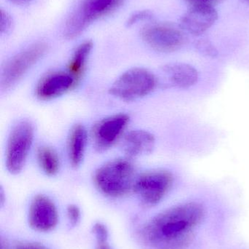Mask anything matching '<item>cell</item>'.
I'll list each match as a JSON object with an SVG mask.
<instances>
[{
  "instance_id": "cell-6",
  "label": "cell",
  "mask_w": 249,
  "mask_h": 249,
  "mask_svg": "<svg viewBox=\"0 0 249 249\" xmlns=\"http://www.w3.org/2000/svg\"><path fill=\"white\" fill-rule=\"evenodd\" d=\"M173 184V175L164 169L152 170L135 180L134 190L143 204L153 206L160 203Z\"/></svg>"
},
{
  "instance_id": "cell-20",
  "label": "cell",
  "mask_w": 249,
  "mask_h": 249,
  "mask_svg": "<svg viewBox=\"0 0 249 249\" xmlns=\"http://www.w3.org/2000/svg\"><path fill=\"white\" fill-rule=\"evenodd\" d=\"M93 232L98 243L108 242V231L102 223H96L93 227Z\"/></svg>"
},
{
  "instance_id": "cell-11",
  "label": "cell",
  "mask_w": 249,
  "mask_h": 249,
  "mask_svg": "<svg viewBox=\"0 0 249 249\" xmlns=\"http://www.w3.org/2000/svg\"><path fill=\"white\" fill-rule=\"evenodd\" d=\"M130 121L126 114H117L102 120L94 130L95 146L99 150L111 147L122 134Z\"/></svg>"
},
{
  "instance_id": "cell-25",
  "label": "cell",
  "mask_w": 249,
  "mask_h": 249,
  "mask_svg": "<svg viewBox=\"0 0 249 249\" xmlns=\"http://www.w3.org/2000/svg\"><path fill=\"white\" fill-rule=\"evenodd\" d=\"M97 249H111L108 246V242L98 243Z\"/></svg>"
},
{
  "instance_id": "cell-27",
  "label": "cell",
  "mask_w": 249,
  "mask_h": 249,
  "mask_svg": "<svg viewBox=\"0 0 249 249\" xmlns=\"http://www.w3.org/2000/svg\"><path fill=\"white\" fill-rule=\"evenodd\" d=\"M240 1H241V2L244 3V4L249 6V0H240Z\"/></svg>"
},
{
  "instance_id": "cell-5",
  "label": "cell",
  "mask_w": 249,
  "mask_h": 249,
  "mask_svg": "<svg viewBox=\"0 0 249 249\" xmlns=\"http://www.w3.org/2000/svg\"><path fill=\"white\" fill-rule=\"evenodd\" d=\"M123 0H83L80 7L71 15L64 27V36L73 39L96 19L115 10Z\"/></svg>"
},
{
  "instance_id": "cell-22",
  "label": "cell",
  "mask_w": 249,
  "mask_h": 249,
  "mask_svg": "<svg viewBox=\"0 0 249 249\" xmlns=\"http://www.w3.org/2000/svg\"><path fill=\"white\" fill-rule=\"evenodd\" d=\"M12 26V19L8 13L1 10V19H0V32L1 34L7 33L10 30Z\"/></svg>"
},
{
  "instance_id": "cell-3",
  "label": "cell",
  "mask_w": 249,
  "mask_h": 249,
  "mask_svg": "<svg viewBox=\"0 0 249 249\" xmlns=\"http://www.w3.org/2000/svg\"><path fill=\"white\" fill-rule=\"evenodd\" d=\"M158 84L156 75L144 68L130 69L111 86V94L121 100H137L150 94Z\"/></svg>"
},
{
  "instance_id": "cell-16",
  "label": "cell",
  "mask_w": 249,
  "mask_h": 249,
  "mask_svg": "<svg viewBox=\"0 0 249 249\" xmlns=\"http://www.w3.org/2000/svg\"><path fill=\"white\" fill-rule=\"evenodd\" d=\"M93 48V44L91 41H86L80 44L73 53L70 63H69L67 71L77 80V82L81 78L88 58L90 55L91 51Z\"/></svg>"
},
{
  "instance_id": "cell-18",
  "label": "cell",
  "mask_w": 249,
  "mask_h": 249,
  "mask_svg": "<svg viewBox=\"0 0 249 249\" xmlns=\"http://www.w3.org/2000/svg\"><path fill=\"white\" fill-rule=\"evenodd\" d=\"M196 50L200 53L201 55L210 58H216L219 55L218 50L214 46L210 40L207 39H198L195 42Z\"/></svg>"
},
{
  "instance_id": "cell-1",
  "label": "cell",
  "mask_w": 249,
  "mask_h": 249,
  "mask_svg": "<svg viewBox=\"0 0 249 249\" xmlns=\"http://www.w3.org/2000/svg\"><path fill=\"white\" fill-rule=\"evenodd\" d=\"M204 206L198 202L180 203L162 211L142 228V239L154 249H187L194 230L204 219Z\"/></svg>"
},
{
  "instance_id": "cell-15",
  "label": "cell",
  "mask_w": 249,
  "mask_h": 249,
  "mask_svg": "<svg viewBox=\"0 0 249 249\" xmlns=\"http://www.w3.org/2000/svg\"><path fill=\"white\" fill-rule=\"evenodd\" d=\"M87 143V131L83 124H77L72 127L68 139L69 159L73 167L80 165L84 157Z\"/></svg>"
},
{
  "instance_id": "cell-26",
  "label": "cell",
  "mask_w": 249,
  "mask_h": 249,
  "mask_svg": "<svg viewBox=\"0 0 249 249\" xmlns=\"http://www.w3.org/2000/svg\"><path fill=\"white\" fill-rule=\"evenodd\" d=\"M10 1L16 3H25L27 2V1H31V0H10Z\"/></svg>"
},
{
  "instance_id": "cell-13",
  "label": "cell",
  "mask_w": 249,
  "mask_h": 249,
  "mask_svg": "<svg viewBox=\"0 0 249 249\" xmlns=\"http://www.w3.org/2000/svg\"><path fill=\"white\" fill-rule=\"evenodd\" d=\"M162 71L171 85L177 89H190L198 82L197 69L186 63H169L162 67Z\"/></svg>"
},
{
  "instance_id": "cell-7",
  "label": "cell",
  "mask_w": 249,
  "mask_h": 249,
  "mask_svg": "<svg viewBox=\"0 0 249 249\" xmlns=\"http://www.w3.org/2000/svg\"><path fill=\"white\" fill-rule=\"evenodd\" d=\"M46 51L47 45L39 42L12 57L1 70V89L7 90L13 87L43 56Z\"/></svg>"
},
{
  "instance_id": "cell-14",
  "label": "cell",
  "mask_w": 249,
  "mask_h": 249,
  "mask_svg": "<svg viewBox=\"0 0 249 249\" xmlns=\"http://www.w3.org/2000/svg\"><path fill=\"white\" fill-rule=\"evenodd\" d=\"M154 136L145 130L129 132L124 138L123 149L128 158H134L151 153L155 146Z\"/></svg>"
},
{
  "instance_id": "cell-9",
  "label": "cell",
  "mask_w": 249,
  "mask_h": 249,
  "mask_svg": "<svg viewBox=\"0 0 249 249\" xmlns=\"http://www.w3.org/2000/svg\"><path fill=\"white\" fill-rule=\"evenodd\" d=\"M28 220L31 228L35 231H52L58 221V212L54 202L42 195L34 197L29 206Z\"/></svg>"
},
{
  "instance_id": "cell-23",
  "label": "cell",
  "mask_w": 249,
  "mask_h": 249,
  "mask_svg": "<svg viewBox=\"0 0 249 249\" xmlns=\"http://www.w3.org/2000/svg\"><path fill=\"white\" fill-rule=\"evenodd\" d=\"M191 6H213L220 0H184Z\"/></svg>"
},
{
  "instance_id": "cell-8",
  "label": "cell",
  "mask_w": 249,
  "mask_h": 249,
  "mask_svg": "<svg viewBox=\"0 0 249 249\" xmlns=\"http://www.w3.org/2000/svg\"><path fill=\"white\" fill-rule=\"evenodd\" d=\"M141 36L152 49L165 53L181 49L186 40L182 29L167 23H152L145 26Z\"/></svg>"
},
{
  "instance_id": "cell-4",
  "label": "cell",
  "mask_w": 249,
  "mask_h": 249,
  "mask_svg": "<svg viewBox=\"0 0 249 249\" xmlns=\"http://www.w3.org/2000/svg\"><path fill=\"white\" fill-rule=\"evenodd\" d=\"M33 139L34 127L29 121H20L13 127L6 149V167L9 172L17 174L23 169Z\"/></svg>"
},
{
  "instance_id": "cell-24",
  "label": "cell",
  "mask_w": 249,
  "mask_h": 249,
  "mask_svg": "<svg viewBox=\"0 0 249 249\" xmlns=\"http://www.w3.org/2000/svg\"><path fill=\"white\" fill-rule=\"evenodd\" d=\"M16 249H45L43 247L35 244H24V245L19 246Z\"/></svg>"
},
{
  "instance_id": "cell-17",
  "label": "cell",
  "mask_w": 249,
  "mask_h": 249,
  "mask_svg": "<svg viewBox=\"0 0 249 249\" xmlns=\"http://www.w3.org/2000/svg\"><path fill=\"white\" fill-rule=\"evenodd\" d=\"M37 158L41 169L48 176H54L59 170V159L54 149L49 146L38 148Z\"/></svg>"
},
{
  "instance_id": "cell-12",
  "label": "cell",
  "mask_w": 249,
  "mask_h": 249,
  "mask_svg": "<svg viewBox=\"0 0 249 249\" xmlns=\"http://www.w3.org/2000/svg\"><path fill=\"white\" fill-rule=\"evenodd\" d=\"M77 83L68 71H54L39 80L36 95L41 100H51L65 94Z\"/></svg>"
},
{
  "instance_id": "cell-2",
  "label": "cell",
  "mask_w": 249,
  "mask_h": 249,
  "mask_svg": "<svg viewBox=\"0 0 249 249\" xmlns=\"http://www.w3.org/2000/svg\"><path fill=\"white\" fill-rule=\"evenodd\" d=\"M95 181L97 188L105 196L122 197L134 188V166L127 159L110 161L96 170Z\"/></svg>"
},
{
  "instance_id": "cell-21",
  "label": "cell",
  "mask_w": 249,
  "mask_h": 249,
  "mask_svg": "<svg viewBox=\"0 0 249 249\" xmlns=\"http://www.w3.org/2000/svg\"><path fill=\"white\" fill-rule=\"evenodd\" d=\"M80 210L76 205H70L67 208V216L69 221L73 225H77L80 222Z\"/></svg>"
},
{
  "instance_id": "cell-19",
  "label": "cell",
  "mask_w": 249,
  "mask_h": 249,
  "mask_svg": "<svg viewBox=\"0 0 249 249\" xmlns=\"http://www.w3.org/2000/svg\"><path fill=\"white\" fill-rule=\"evenodd\" d=\"M152 18H153V14L150 11L142 10V11L137 12V13L132 15L127 20V24L128 26H132L140 23V22L151 20Z\"/></svg>"
},
{
  "instance_id": "cell-10",
  "label": "cell",
  "mask_w": 249,
  "mask_h": 249,
  "mask_svg": "<svg viewBox=\"0 0 249 249\" xmlns=\"http://www.w3.org/2000/svg\"><path fill=\"white\" fill-rule=\"evenodd\" d=\"M218 19V13L213 6H191L181 16L180 27L194 36L209 30Z\"/></svg>"
}]
</instances>
